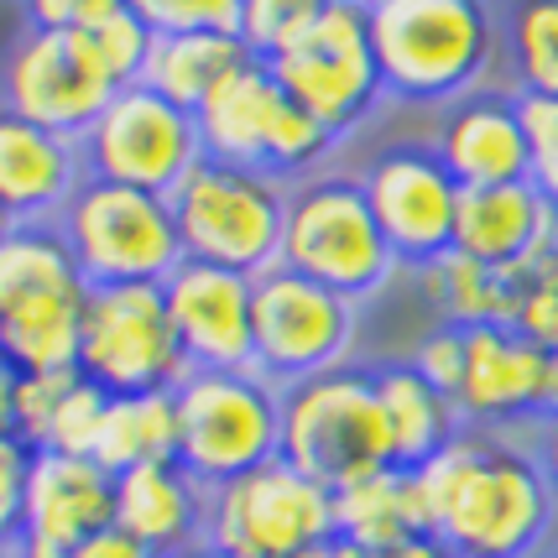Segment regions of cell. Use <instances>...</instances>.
Segmentation results:
<instances>
[{
	"instance_id": "obj_1",
	"label": "cell",
	"mask_w": 558,
	"mask_h": 558,
	"mask_svg": "<svg viewBox=\"0 0 558 558\" xmlns=\"http://www.w3.org/2000/svg\"><path fill=\"white\" fill-rule=\"evenodd\" d=\"M428 533L454 558H533L558 517V496L533 449L496 428H464L417 470Z\"/></svg>"
},
{
	"instance_id": "obj_2",
	"label": "cell",
	"mask_w": 558,
	"mask_h": 558,
	"mask_svg": "<svg viewBox=\"0 0 558 558\" xmlns=\"http://www.w3.org/2000/svg\"><path fill=\"white\" fill-rule=\"evenodd\" d=\"M365 22L381 84L402 105H454L486 89L501 63V16L490 0H371Z\"/></svg>"
},
{
	"instance_id": "obj_3",
	"label": "cell",
	"mask_w": 558,
	"mask_h": 558,
	"mask_svg": "<svg viewBox=\"0 0 558 558\" xmlns=\"http://www.w3.org/2000/svg\"><path fill=\"white\" fill-rule=\"evenodd\" d=\"M292 470L329 490H344L391 470V434L376 397V376L361 365H335L298 387H282V454Z\"/></svg>"
},
{
	"instance_id": "obj_4",
	"label": "cell",
	"mask_w": 558,
	"mask_h": 558,
	"mask_svg": "<svg viewBox=\"0 0 558 558\" xmlns=\"http://www.w3.org/2000/svg\"><path fill=\"white\" fill-rule=\"evenodd\" d=\"M282 267L314 277L350 303L376 298L402 271L397 251L387 245L381 225L365 204L361 172H308L292 183Z\"/></svg>"
},
{
	"instance_id": "obj_5",
	"label": "cell",
	"mask_w": 558,
	"mask_h": 558,
	"mask_svg": "<svg viewBox=\"0 0 558 558\" xmlns=\"http://www.w3.org/2000/svg\"><path fill=\"white\" fill-rule=\"evenodd\" d=\"M292 183L271 172L230 168L204 157L172 194L178 235L189 262L230 267L245 277H262L282 262V230H288Z\"/></svg>"
},
{
	"instance_id": "obj_6",
	"label": "cell",
	"mask_w": 558,
	"mask_h": 558,
	"mask_svg": "<svg viewBox=\"0 0 558 558\" xmlns=\"http://www.w3.org/2000/svg\"><path fill=\"white\" fill-rule=\"evenodd\" d=\"M178 397V464L215 490L282 454V387L262 371H189Z\"/></svg>"
},
{
	"instance_id": "obj_7",
	"label": "cell",
	"mask_w": 558,
	"mask_h": 558,
	"mask_svg": "<svg viewBox=\"0 0 558 558\" xmlns=\"http://www.w3.org/2000/svg\"><path fill=\"white\" fill-rule=\"evenodd\" d=\"M69 241L73 262L89 288H116V282H168L183 267V235L172 198L84 178L69 209L52 219Z\"/></svg>"
},
{
	"instance_id": "obj_8",
	"label": "cell",
	"mask_w": 558,
	"mask_h": 558,
	"mask_svg": "<svg viewBox=\"0 0 558 558\" xmlns=\"http://www.w3.org/2000/svg\"><path fill=\"white\" fill-rule=\"evenodd\" d=\"M198 136H204V157L230 162V168L271 172L282 183H298V178L318 172V162L340 142L271 78L262 58L235 73L198 110Z\"/></svg>"
},
{
	"instance_id": "obj_9",
	"label": "cell",
	"mask_w": 558,
	"mask_h": 558,
	"mask_svg": "<svg viewBox=\"0 0 558 558\" xmlns=\"http://www.w3.org/2000/svg\"><path fill=\"white\" fill-rule=\"evenodd\" d=\"M262 63L335 136L371 121L376 99L387 95L381 63H376V48H371L365 5H350V0H335L324 16H314L303 32H292L288 43Z\"/></svg>"
},
{
	"instance_id": "obj_10",
	"label": "cell",
	"mask_w": 558,
	"mask_h": 558,
	"mask_svg": "<svg viewBox=\"0 0 558 558\" xmlns=\"http://www.w3.org/2000/svg\"><path fill=\"white\" fill-rule=\"evenodd\" d=\"M78 371L105 387L110 397L136 391H178L194 371L178 329L168 318L162 282H116L89 288L84 303V340H78Z\"/></svg>"
},
{
	"instance_id": "obj_11",
	"label": "cell",
	"mask_w": 558,
	"mask_h": 558,
	"mask_svg": "<svg viewBox=\"0 0 558 558\" xmlns=\"http://www.w3.org/2000/svg\"><path fill=\"white\" fill-rule=\"evenodd\" d=\"M329 537H340L335 490L308 481L288 460H271L209 490L204 543L230 558H298Z\"/></svg>"
},
{
	"instance_id": "obj_12",
	"label": "cell",
	"mask_w": 558,
	"mask_h": 558,
	"mask_svg": "<svg viewBox=\"0 0 558 558\" xmlns=\"http://www.w3.org/2000/svg\"><path fill=\"white\" fill-rule=\"evenodd\" d=\"M89 178L146 189V194L172 198L178 183L204 162V136L198 116L162 99L146 84H125L116 99L99 110V121L78 136Z\"/></svg>"
},
{
	"instance_id": "obj_13",
	"label": "cell",
	"mask_w": 558,
	"mask_h": 558,
	"mask_svg": "<svg viewBox=\"0 0 558 558\" xmlns=\"http://www.w3.org/2000/svg\"><path fill=\"white\" fill-rule=\"evenodd\" d=\"M355 308L361 303L277 262L256 277V298H251L256 371L271 387H298L308 376L350 365L344 355L355 344Z\"/></svg>"
},
{
	"instance_id": "obj_14",
	"label": "cell",
	"mask_w": 558,
	"mask_h": 558,
	"mask_svg": "<svg viewBox=\"0 0 558 558\" xmlns=\"http://www.w3.org/2000/svg\"><path fill=\"white\" fill-rule=\"evenodd\" d=\"M110 99H116V84L95 63L84 32L22 22V32L0 58V105L58 136H84Z\"/></svg>"
},
{
	"instance_id": "obj_15",
	"label": "cell",
	"mask_w": 558,
	"mask_h": 558,
	"mask_svg": "<svg viewBox=\"0 0 558 558\" xmlns=\"http://www.w3.org/2000/svg\"><path fill=\"white\" fill-rule=\"evenodd\" d=\"M365 204L402 267H423L454 245L460 183L438 162L434 142H397L361 168Z\"/></svg>"
},
{
	"instance_id": "obj_16",
	"label": "cell",
	"mask_w": 558,
	"mask_h": 558,
	"mask_svg": "<svg viewBox=\"0 0 558 558\" xmlns=\"http://www.w3.org/2000/svg\"><path fill=\"white\" fill-rule=\"evenodd\" d=\"M162 298L194 371H256V335H251L256 277L183 256V267L162 282Z\"/></svg>"
},
{
	"instance_id": "obj_17",
	"label": "cell",
	"mask_w": 558,
	"mask_h": 558,
	"mask_svg": "<svg viewBox=\"0 0 558 558\" xmlns=\"http://www.w3.org/2000/svg\"><path fill=\"white\" fill-rule=\"evenodd\" d=\"M434 151L438 162L454 172L460 189H490V183L533 178V136H527L522 95L486 84L475 95L444 105Z\"/></svg>"
},
{
	"instance_id": "obj_18",
	"label": "cell",
	"mask_w": 558,
	"mask_h": 558,
	"mask_svg": "<svg viewBox=\"0 0 558 558\" xmlns=\"http://www.w3.org/2000/svg\"><path fill=\"white\" fill-rule=\"evenodd\" d=\"M543 376H548V350L522 340L511 324L464 329V381L454 402L470 428L501 434L511 423H537Z\"/></svg>"
},
{
	"instance_id": "obj_19",
	"label": "cell",
	"mask_w": 558,
	"mask_h": 558,
	"mask_svg": "<svg viewBox=\"0 0 558 558\" xmlns=\"http://www.w3.org/2000/svg\"><path fill=\"white\" fill-rule=\"evenodd\" d=\"M84 178L89 168L78 136H58L0 105V209L16 225L58 219Z\"/></svg>"
},
{
	"instance_id": "obj_20",
	"label": "cell",
	"mask_w": 558,
	"mask_h": 558,
	"mask_svg": "<svg viewBox=\"0 0 558 558\" xmlns=\"http://www.w3.org/2000/svg\"><path fill=\"white\" fill-rule=\"evenodd\" d=\"M558 241V209L543 198L533 178L522 183H490L460 189L454 209V251L486 262L496 271H522Z\"/></svg>"
},
{
	"instance_id": "obj_21",
	"label": "cell",
	"mask_w": 558,
	"mask_h": 558,
	"mask_svg": "<svg viewBox=\"0 0 558 558\" xmlns=\"http://www.w3.org/2000/svg\"><path fill=\"white\" fill-rule=\"evenodd\" d=\"M105 527H116V475L89 454L37 449L26 486V543L73 548Z\"/></svg>"
},
{
	"instance_id": "obj_22",
	"label": "cell",
	"mask_w": 558,
	"mask_h": 558,
	"mask_svg": "<svg viewBox=\"0 0 558 558\" xmlns=\"http://www.w3.org/2000/svg\"><path fill=\"white\" fill-rule=\"evenodd\" d=\"M204 522H209V486L194 481L178 460L116 475V527L142 537L151 554L178 558L198 548Z\"/></svg>"
},
{
	"instance_id": "obj_23",
	"label": "cell",
	"mask_w": 558,
	"mask_h": 558,
	"mask_svg": "<svg viewBox=\"0 0 558 558\" xmlns=\"http://www.w3.org/2000/svg\"><path fill=\"white\" fill-rule=\"evenodd\" d=\"M371 376H376V397H381V413H387L391 460L402 470H423L438 449H449L470 428L460 402L449 391H438L434 381H423L408 361L376 365Z\"/></svg>"
},
{
	"instance_id": "obj_24",
	"label": "cell",
	"mask_w": 558,
	"mask_h": 558,
	"mask_svg": "<svg viewBox=\"0 0 558 558\" xmlns=\"http://www.w3.org/2000/svg\"><path fill=\"white\" fill-rule=\"evenodd\" d=\"M335 533L344 543H355L365 554L397 548L408 537L428 533V501H423V481L417 470H376L355 486L335 490Z\"/></svg>"
},
{
	"instance_id": "obj_25",
	"label": "cell",
	"mask_w": 558,
	"mask_h": 558,
	"mask_svg": "<svg viewBox=\"0 0 558 558\" xmlns=\"http://www.w3.org/2000/svg\"><path fill=\"white\" fill-rule=\"evenodd\" d=\"M251 63L256 52L245 48L241 32H178V37H157L142 84L198 116Z\"/></svg>"
},
{
	"instance_id": "obj_26",
	"label": "cell",
	"mask_w": 558,
	"mask_h": 558,
	"mask_svg": "<svg viewBox=\"0 0 558 558\" xmlns=\"http://www.w3.org/2000/svg\"><path fill=\"white\" fill-rule=\"evenodd\" d=\"M417 271V292L428 303L434 324L449 329H486V324H511V277L486 267L464 251H444Z\"/></svg>"
},
{
	"instance_id": "obj_27",
	"label": "cell",
	"mask_w": 558,
	"mask_h": 558,
	"mask_svg": "<svg viewBox=\"0 0 558 558\" xmlns=\"http://www.w3.org/2000/svg\"><path fill=\"white\" fill-rule=\"evenodd\" d=\"M58 292H89L69 241H63V230L52 219L16 225L0 241V314H11L22 303H37V298H58Z\"/></svg>"
},
{
	"instance_id": "obj_28",
	"label": "cell",
	"mask_w": 558,
	"mask_h": 558,
	"mask_svg": "<svg viewBox=\"0 0 558 558\" xmlns=\"http://www.w3.org/2000/svg\"><path fill=\"white\" fill-rule=\"evenodd\" d=\"M84 303H89V292H58V298H37V303L0 314V350L16 361L22 376L73 371L78 340H84Z\"/></svg>"
},
{
	"instance_id": "obj_29",
	"label": "cell",
	"mask_w": 558,
	"mask_h": 558,
	"mask_svg": "<svg viewBox=\"0 0 558 558\" xmlns=\"http://www.w3.org/2000/svg\"><path fill=\"white\" fill-rule=\"evenodd\" d=\"M95 460L105 464L110 475L178 460V397H172V391L110 397L105 428H99V444H95Z\"/></svg>"
},
{
	"instance_id": "obj_30",
	"label": "cell",
	"mask_w": 558,
	"mask_h": 558,
	"mask_svg": "<svg viewBox=\"0 0 558 558\" xmlns=\"http://www.w3.org/2000/svg\"><path fill=\"white\" fill-rule=\"evenodd\" d=\"M501 63L511 95L558 99V0H507Z\"/></svg>"
},
{
	"instance_id": "obj_31",
	"label": "cell",
	"mask_w": 558,
	"mask_h": 558,
	"mask_svg": "<svg viewBox=\"0 0 558 558\" xmlns=\"http://www.w3.org/2000/svg\"><path fill=\"white\" fill-rule=\"evenodd\" d=\"M511 329L558 355V241L537 262L511 271Z\"/></svg>"
},
{
	"instance_id": "obj_32",
	"label": "cell",
	"mask_w": 558,
	"mask_h": 558,
	"mask_svg": "<svg viewBox=\"0 0 558 558\" xmlns=\"http://www.w3.org/2000/svg\"><path fill=\"white\" fill-rule=\"evenodd\" d=\"M84 43L95 52V63L105 69V78H110L116 89H125V84H142L146 63H151V48H157V32H151L131 5H121V11H110L105 22L84 26Z\"/></svg>"
},
{
	"instance_id": "obj_33",
	"label": "cell",
	"mask_w": 558,
	"mask_h": 558,
	"mask_svg": "<svg viewBox=\"0 0 558 558\" xmlns=\"http://www.w3.org/2000/svg\"><path fill=\"white\" fill-rule=\"evenodd\" d=\"M329 5H335V0H241L245 48L256 52V58H271L292 32H303V26L314 22V16H324Z\"/></svg>"
},
{
	"instance_id": "obj_34",
	"label": "cell",
	"mask_w": 558,
	"mask_h": 558,
	"mask_svg": "<svg viewBox=\"0 0 558 558\" xmlns=\"http://www.w3.org/2000/svg\"><path fill=\"white\" fill-rule=\"evenodd\" d=\"M105 408H110V391L95 387L89 376H78V387L63 397V408L52 417L43 449H58V454H89L95 460L99 428H105Z\"/></svg>"
},
{
	"instance_id": "obj_35",
	"label": "cell",
	"mask_w": 558,
	"mask_h": 558,
	"mask_svg": "<svg viewBox=\"0 0 558 558\" xmlns=\"http://www.w3.org/2000/svg\"><path fill=\"white\" fill-rule=\"evenodd\" d=\"M157 37L178 32H241V0H125Z\"/></svg>"
},
{
	"instance_id": "obj_36",
	"label": "cell",
	"mask_w": 558,
	"mask_h": 558,
	"mask_svg": "<svg viewBox=\"0 0 558 558\" xmlns=\"http://www.w3.org/2000/svg\"><path fill=\"white\" fill-rule=\"evenodd\" d=\"M78 365L73 371H32L22 376V387H16V434L32 444V449H43V438H48L52 417L63 408V397L78 387Z\"/></svg>"
},
{
	"instance_id": "obj_37",
	"label": "cell",
	"mask_w": 558,
	"mask_h": 558,
	"mask_svg": "<svg viewBox=\"0 0 558 558\" xmlns=\"http://www.w3.org/2000/svg\"><path fill=\"white\" fill-rule=\"evenodd\" d=\"M37 449L16 428H0V543H22L26 527V486H32Z\"/></svg>"
},
{
	"instance_id": "obj_38",
	"label": "cell",
	"mask_w": 558,
	"mask_h": 558,
	"mask_svg": "<svg viewBox=\"0 0 558 558\" xmlns=\"http://www.w3.org/2000/svg\"><path fill=\"white\" fill-rule=\"evenodd\" d=\"M423 381H434L438 391H449V397H460V381H464V329H449V324H434L423 340L413 344V355H408Z\"/></svg>"
},
{
	"instance_id": "obj_39",
	"label": "cell",
	"mask_w": 558,
	"mask_h": 558,
	"mask_svg": "<svg viewBox=\"0 0 558 558\" xmlns=\"http://www.w3.org/2000/svg\"><path fill=\"white\" fill-rule=\"evenodd\" d=\"M533 136V183L558 209V99H522Z\"/></svg>"
},
{
	"instance_id": "obj_40",
	"label": "cell",
	"mask_w": 558,
	"mask_h": 558,
	"mask_svg": "<svg viewBox=\"0 0 558 558\" xmlns=\"http://www.w3.org/2000/svg\"><path fill=\"white\" fill-rule=\"evenodd\" d=\"M16 558H162L151 554L142 537H131L125 527H105V533L84 537V543H73V548H52V543H16Z\"/></svg>"
},
{
	"instance_id": "obj_41",
	"label": "cell",
	"mask_w": 558,
	"mask_h": 558,
	"mask_svg": "<svg viewBox=\"0 0 558 558\" xmlns=\"http://www.w3.org/2000/svg\"><path fill=\"white\" fill-rule=\"evenodd\" d=\"M125 0H22L26 26H52V32H84L121 11Z\"/></svg>"
},
{
	"instance_id": "obj_42",
	"label": "cell",
	"mask_w": 558,
	"mask_h": 558,
	"mask_svg": "<svg viewBox=\"0 0 558 558\" xmlns=\"http://www.w3.org/2000/svg\"><path fill=\"white\" fill-rule=\"evenodd\" d=\"M16 387H22V371L0 350V428H16Z\"/></svg>"
},
{
	"instance_id": "obj_43",
	"label": "cell",
	"mask_w": 558,
	"mask_h": 558,
	"mask_svg": "<svg viewBox=\"0 0 558 558\" xmlns=\"http://www.w3.org/2000/svg\"><path fill=\"white\" fill-rule=\"evenodd\" d=\"M533 454H537V464H543V475H548V486H554V496H558V417L537 423Z\"/></svg>"
},
{
	"instance_id": "obj_44",
	"label": "cell",
	"mask_w": 558,
	"mask_h": 558,
	"mask_svg": "<svg viewBox=\"0 0 558 558\" xmlns=\"http://www.w3.org/2000/svg\"><path fill=\"white\" fill-rule=\"evenodd\" d=\"M371 558H454V554H449V548H444L434 533H423V537L397 543V548H381V554H371Z\"/></svg>"
},
{
	"instance_id": "obj_45",
	"label": "cell",
	"mask_w": 558,
	"mask_h": 558,
	"mask_svg": "<svg viewBox=\"0 0 558 558\" xmlns=\"http://www.w3.org/2000/svg\"><path fill=\"white\" fill-rule=\"evenodd\" d=\"M558 417V355L548 350V376H543V408H537V423Z\"/></svg>"
},
{
	"instance_id": "obj_46",
	"label": "cell",
	"mask_w": 558,
	"mask_h": 558,
	"mask_svg": "<svg viewBox=\"0 0 558 558\" xmlns=\"http://www.w3.org/2000/svg\"><path fill=\"white\" fill-rule=\"evenodd\" d=\"M298 558H371L365 548H355V543H344V537H329V543H318V548H308V554Z\"/></svg>"
},
{
	"instance_id": "obj_47",
	"label": "cell",
	"mask_w": 558,
	"mask_h": 558,
	"mask_svg": "<svg viewBox=\"0 0 558 558\" xmlns=\"http://www.w3.org/2000/svg\"><path fill=\"white\" fill-rule=\"evenodd\" d=\"M178 558H230V554H219V548H209V543H198V548H189V554H178Z\"/></svg>"
},
{
	"instance_id": "obj_48",
	"label": "cell",
	"mask_w": 558,
	"mask_h": 558,
	"mask_svg": "<svg viewBox=\"0 0 558 558\" xmlns=\"http://www.w3.org/2000/svg\"><path fill=\"white\" fill-rule=\"evenodd\" d=\"M11 230H16V219H11V215H5V209H0V241H5Z\"/></svg>"
},
{
	"instance_id": "obj_49",
	"label": "cell",
	"mask_w": 558,
	"mask_h": 558,
	"mask_svg": "<svg viewBox=\"0 0 558 558\" xmlns=\"http://www.w3.org/2000/svg\"><path fill=\"white\" fill-rule=\"evenodd\" d=\"M0 558H16V548H11V543H0Z\"/></svg>"
},
{
	"instance_id": "obj_50",
	"label": "cell",
	"mask_w": 558,
	"mask_h": 558,
	"mask_svg": "<svg viewBox=\"0 0 558 558\" xmlns=\"http://www.w3.org/2000/svg\"><path fill=\"white\" fill-rule=\"evenodd\" d=\"M350 5H371V0H350Z\"/></svg>"
}]
</instances>
